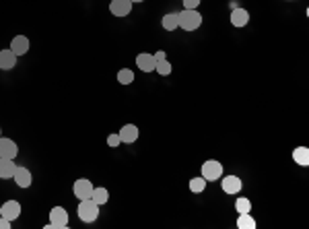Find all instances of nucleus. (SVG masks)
<instances>
[{"label":"nucleus","mask_w":309,"mask_h":229,"mask_svg":"<svg viewBox=\"0 0 309 229\" xmlns=\"http://www.w3.org/2000/svg\"><path fill=\"white\" fill-rule=\"evenodd\" d=\"M154 70H157L161 76H167V74H171V64H169V60H163V62H157V66H154Z\"/></svg>","instance_id":"24"},{"label":"nucleus","mask_w":309,"mask_h":229,"mask_svg":"<svg viewBox=\"0 0 309 229\" xmlns=\"http://www.w3.org/2000/svg\"><path fill=\"white\" fill-rule=\"evenodd\" d=\"M15 170H17L15 159H4V157H0V177H2V180H8V177L15 175Z\"/></svg>","instance_id":"16"},{"label":"nucleus","mask_w":309,"mask_h":229,"mask_svg":"<svg viewBox=\"0 0 309 229\" xmlns=\"http://www.w3.org/2000/svg\"><path fill=\"white\" fill-rule=\"evenodd\" d=\"M12 180L17 182L19 188H29L31 182H33V175H31V172L27 168H17L15 170V175H12Z\"/></svg>","instance_id":"12"},{"label":"nucleus","mask_w":309,"mask_h":229,"mask_svg":"<svg viewBox=\"0 0 309 229\" xmlns=\"http://www.w3.org/2000/svg\"><path fill=\"white\" fill-rule=\"evenodd\" d=\"M248 23H250V12L246 8L237 6L231 10V25H233V27H246Z\"/></svg>","instance_id":"10"},{"label":"nucleus","mask_w":309,"mask_h":229,"mask_svg":"<svg viewBox=\"0 0 309 229\" xmlns=\"http://www.w3.org/2000/svg\"><path fill=\"white\" fill-rule=\"evenodd\" d=\"M93 184L87 180V177H81V180H76L74 182V186H72V192H74V196L79 198V200H85V198H91V194H93Z\"/></svg>","instance_id":"5"},{"label":"nucleus","mask_w":309,"mask_h":229,"mask_svg":"<svg viewBox=\"0 0 309 229\" xmlns=\"http://www.w3.org/2000/svg\"><path fill=\"white\" fill-rule=\"evenodd\" d=\"M204 188H206V180L202 175H198V177H192L190 180V190L194 194H200V192H204Z\"/></svg>","instance_id":"22"},{"label":"nucleus","mask_w":309,"mask_h":229,"mask_svg":"<svg viewBox=\"0 0 309 229\" xmlns=\"http://www.w3.org/2000/svg\"><path fill=\"white\" fill-rule=\"evenodd\" d=\"M10 50L15 52L17 56H23V54H27V50H29V40L25 35H17V37H12V42H10Z\"/></svg>","instance_id":"15"},{"label":"nucleus","mask_w":309,"mask_h":229,"mask_svg":"<svg viewBox=\"0 0 309 229\" xmlns=\"http://www.w3.org/2000/svg\"><path fill=\"white\" fill-rule=\"evenodd\" d=\"M202 177H204L206 182L221 180V177H223V165H221V161H216V159L204 161V165H202Z\"/></svg>","instance_id":"3"},{"label":"nucleus","mask_w":309,"mask_h":229,"mask_svg":"<svg viewBox=\"0 0 309 229\" xmlns=\"http://www.w3.org/2000/svg\"><path fill=\"white\" fill-rule=\"evenodd\" d=\"M0 136H2V128H0Z\"/></svg>","instance_id":"31"},{"label":"nucleus","mask_w":309,"mask_h":229,"mask_svg":"<svg viewBox=\"0 0 309 229\" xmlns=\"http://www.w3.org/2000/svg\"><path fill=\"white\" fill-rule=\"evenodd\" d=\"M161 25L167 31H175L177 29V12H167V15L161 19Z\"/></svg>","instance_id":"20"},{"label":"nucleus","mask_w":309,"mask_h":229,"mask_svg":"<svg viewBox=\"0 0 309 229\" xmlns=\"http://www.w3.org/2000/svg\"><path fill=\"white\" fill-rule=\"evenodd\" d=\"M237 227L239 229H256L258 223H256V219L252 217L250 213H241L239 217H237Z\"/></svg>","instance_id":"18"},{"label":"nucleus","mask_w":309,"mask_h":229,"mask_svg":"<svg viewBox=\"0 0 309 229\" xmlns=\"http://www.w3.org/2000/svg\"><path fill=\"white\" fill-rule=\"evenodd\" d=\"M132 10V0H111L109 2V12L113 17H126Z\"/></svg>","instance_id":"9"},{"label":"nucleus","mask_w":309,"mask_h":229,"mask_svg":"<svg viewBox=\"0 0 309 229\" xmlns=\"http://www.w3.org/2000/svg\"><path fill=\"white\" fill-rule=\"evenodd\" d=\"M153 56H154V62H163V60H167V54H165V50H159V52H154Z\"/></svg>","instance_id":"27"},{"label":"nucleus","mask_w":309,"mask_h":229,"mask_svg":"<svg viewBox=\"0 0 309 229\" xmlns=\"http://www.w3.org/2000/svg\"><path fill=\"white\" fill-rule=\"evenodd\" d=\"M120 143H122V141H120V134H109V136H107V145H109L111 149H115Z\"/></svg>","instance_id":"25"},{"label":"nucleus","mask_w":309,"mask_h":229,"mask_svg":"<svg viewBox=\"0 0 309 229\" xmlns=\"http://www.w3.org/2000/svg\"><path fill=\"white\" fill-rule=\"evenodd\" d=\"M91 200L95 202V205H105V202L109 200V192L107 188H93V194H91Z\"/></svg>","instance_id":"19"},{"label":"nucleus","mask_w":309,"mask_h":229,"mask_svg":"<svg viewBox=\"0 0 309 229\" xmlns=\"http://www.w3.org/2000/svg\"><path fill=\"white\" fill-rule=\"evenodd\" d=\"M136 66L143 70V72H153L157 62H154V56L153 54H138L136 56Z\"/></svg>","instance_id":"14"},{"label":"nucleus","mask_w":309,"mask_h":229,"mask_svg":"<svg viewBox=\"0 0 309 229\" xmlns=\"http://www.w3.org/2000/svg\"><path fill=\"white\" fill-rule=\"evenodd\" d=\"M118 134H120V141L122 143L132 145L134 141H138V126L136 124H126V126H122V130Z\"/></svg>","instance_id":"11"},{"label":"nucleus","mask_w":309,"mask_h":229,"mask_svg":"<svg viewBox=\"0 0 309 229\" xmlns=\"http://www.w3.org/2000/svg\"><path fill=\"white\" fill-rule=\"evenodd\" d=\"M118 83L120 85H132L134 83V72L130 68H122L118 72Z\"/></svg>","instance_id":"23"},{"label":"nucleus","mask_w":309,"mask_h":229,"mask_svg":"<svg viewBox=\"0 0 309 229\" xmlns=\"http://www.w3.org/2000/svg\"><path fill=\"white\" fill-rule=\"evenodd\" d=\"M184 2V8H198L202 0H182Z\"/></svg>","instance_id":"26"},{"label":"nucleus","mask_w":309,"mask_h":229,"mask_svg":"<svg viewBox=\"0 0 309 229\" xmlns=\"http://www.w3.org/2000/svg\"><path fill=\"white\" fill-rule=\"evenodd\" d=\"M221 186H223V192L225 194H239L241 188H243V184H241V180H239L237 175H225V177H221Z\"/></svg>","instance_id":"7"},{"label":"nucleus","mask_w":309,"mask_h":229,"mask_svg":"<svg viewBox=\"0 0 309 229\" xmlns=\"http://www.w3.org/2000/svg\"><path fill=\"white\" fill-rule=\"evenodd\" d=\"M0 215H2V207H0Z\"/></svg>","instance_id":"30"},{"label":"nucleus","mask_w":309,"mask_h":229,"mask_svg":"<svg viewBox=\"0 0 309 229\" xmlns=\"http://www.w3.org/2000/svg\"><path fill=\"white\" fill-rule=\"evenodd\" d=\"M134 2H145V0H132V4H134Z\"/></svg>","instance_id":"29"},{"label":"nucleus","mask_w":309,"mask_h":229,"mask_svg":"<svg viewBox=\"0 0 309 229\" xmlns=\"http://www.w3.org/2000/svg\"><path fill=\"white\" fill-rule=\"evenodd\" d=\"M50 229H66L68 227V213L62 207H54L50 211Z\"/></svg>","instance_id":"4"},{"label":"nucleus","mask_w":309,"mask_h":229,"mask_svg":"<svg viewBox=\"0 0 309 229\" xmlns=\"http://www.w3.org/2000/svg\"><path fill=\"white\" fill-rule=\"evenodd\" d=\"M235 211H237V215H241V213H252V200H250L248 196L237 198V200H235Z\"/></svg>","instance_id":"21"},{"label":"nucleus","mask_w":309,"mask_h":229,"mask_svg":"<svg viewBox=\"0 0 309 229\" xmlns=\"http://www.w3.org/2000/svg\"><path fill=\"white\" fill-rule=\"evenodd\" d=\"M0 229H10V221H8V219H4L2 215H0Z\"/></svg>","instance_id":"28"},{"label":"nucleus","mask_w":309,"mask_h":229,"mask_svg":"<svg viewBox=\"0 0 309 229\" xmlns=\"http://www.w3.org/2000/svg\"><path fill=\"white\" fill-rule=\"evenodd\" d=\"M293 161L301 165V168H307L309 165V149L307 147H297L293 151Z\"/></svg>","instance_id":"17"},{"label":"nucleus","mask_w":309,"mask_h":229,"mask_svg":"<svg viewBox=\"0 0 309 229\" xmlns=\"http://www.w3.org/2000/svg\"><path fill=\"white\" fill-rule=\"evenodd\" d=\"M17 155H19L17 143L12 141V138L0 136V157H4V159H15Z\"/></svg>","instance_id":"6"},{"label":"nucleus","mask_w":309,"mask_h":229,"mask_svg":"<svg viewBox=\"0 0 309 229\" xmlns=\"http://www.w3.org/2000/svg\"><path fill=\"white\" fill-rule=\"evenodd\" d=\"M79 219L85 221V223H93L97 217H99V205H95V202L91 198H85L79 202Z\"/></svg>","instance_id":"2"},{"label":"nucleus","mask_w":309,"mask_h":229,"mask_svg":"<svg viewBox=\"0 0 309 229\" xmlns=\"http://www.w3.org/2000/svg\"><path fill=\"white\" fill-rule=\"evenodd\" d=\"M2 217L8 219L10 223L21 217V202L19 200H6L2 205Z\"/></svg>","instance_id":"8"},{"label":"nucleus","mask_w":309,"mask_h":229,"mask_svg":"<svg viewBox=\"0 0 309 229\" xmlns=\"http://www.w3.org/2000/svg\"><path fill=\"white\" fill-rule=\"evenodd\" d=\"M17 66V54L12 50H0V68L2 70H10Z\"/></svg>","instance_id":"13"},{"label":"nucleus","mask_w":309,"mask_h":229,"mask_svg":"<svg viewBox=\"0 0 309 229\" xmlns=\"http://www.w3.org/2000/svg\"><path fill=\"white\" fill-rule=\"evenodd\" d=\"M202 25V15L198 8H184L182 12H177V27H182L184 31H196Z\"/></svg>","instance_id":"1"}]
</instances>
